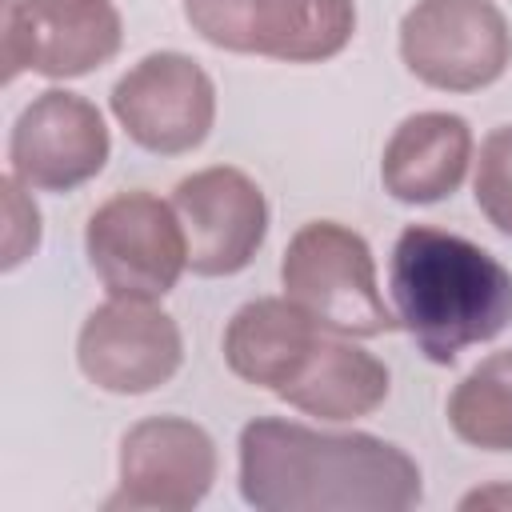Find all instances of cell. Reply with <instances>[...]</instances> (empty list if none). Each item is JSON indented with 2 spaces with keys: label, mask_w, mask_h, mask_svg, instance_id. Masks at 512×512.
<instances>
[{
  "label": "cell",
  "mask_w": 512,
  "mask_h": 512,
  "mask_svg": "<svg viewBox=\"0 0 512 512\" xmlns=\"http://www.w3.org/2000/svg\"><path fill=\"white\" fill-rule=\"evenodd\" d=\"M320 336L324 328L288 296H260L228 320L224 360L244 384L280 392L300 372Z\"/></svg>",
  "instance_id": "14"
},
{
  "label": "cell",
  "mask_w": 512,
  "mask_h": 512,
  "mask_svg": "<svg viewBox=\"0 0 512 512\" xmlns=\"http://www.w3.org/2000/svg\"><path fill=\"white\" fill-rule=\"evenodd\" d=\"M240 496L260 512H408L420 464L368 432L260 416L240 432Z\"/></svg>",
  "instance_id": "1"
},
{
  "label": "cell",
  "mask_w": 512,
  "mask_h": 512,
  "mask_svg": "<svg viewBox=\"0 0 512 512\" xmlns=\"http://www.w3.org/2000/svg\"><path fill=\"white\" fill-rule=\"evenodd\" d=\"M388 288L400 324L432 364H452L468 344L512 324V272L480 244L432 224H408L396 236Z\"/></svg>",
  "instance_id": "2"
},
{
  "label": "cell",
  "mask_w": 512,
  "mask_h": 512,
  "mask_svg": "<svg viewBox=\"0 0 512 512\" xmlns=\"http://www.w3.org/2000/svg\"><path fill=\"white\" fill-rule=\"evenodd\" d=\"M92 272L112 296L160 300L188 268V240L172 204L152 192H116L84 228Z\"/></svg>",
  "instance_id": "5"
},
{
  "label": "cell",
  "mask_w": 512,
  "mask_h": 512,
  "mask_svg": "<svg viewBox=\"0 0 512 512\" xmlns=\"http://www.w3.org/2000/svg\"><path fill=\"white\" fill-rule=\"evenodd\" d=\"M448 424L480 452H512V348L492 352L452 388Z\"/></svg>",
  "instance_id": "16"
},
{
  "label": "cell",
  "mask_w": 512,
  "mask_h": 512,
  "mask_svg": "<svg viewBox=\"0 0 512 512\" xmlns=\"http://www.w3.org/2000/svg\"><path fill=\"white\" fill-rule=\"evenodd\" d=\"M276 396L320 420H360L384 404L388 368L356 344L320 336L300 372Z\"/></svg>",
  "instance_id": "15"
},
{
  "label": "cell",
  "mask_w": 512,
  "mask_h": 512,
  "mask_svg": "<svg viewBox=\"0 0 512 512\" xmlns=\"http://www.w3.org/2000/svg\"><path fill=\"white\" fill-rule=\"evenodd\" d=\"M112 116L132 144L180 156L204 144L216 120V88L184 52H148L112 88Z\"/></svg>",
  "instance_id": "8"
},
{
  "label": "cell",
  "mask_w": 512,
  "mask_h": 512,
  "mask_svg": "<svg viewBox=\"0 0 512 512\" xmlns=\"http://www.w3.org/2000/svg\"><path fill=\"white\" fill-rule=\"evenodd\" d=\"M404 68L440 92H476L504 76L512 32L492 0H416L400 20Z\"/></svg>",
  "instance_id": "6"
},
{
  "label": "cell",
  "mask_w": 512,
  "mask_h": 512,
  "mask_svg": "<svg viewBox=\"0 0 512 512\" xmlns=\"http://www.w3.org/2000/svg\"><path fill=\"white\" fill-rule=\"evenodd\" d=\"M472 196L488 224L504 236H512V124L492 128L480 144Z\"/></svg>",
  "instance_id": "17"
},
{
  "label": "cell",
  "mask_w": 512,
  "mask_h": 512,
  "mask_svg": "<svg viewBox=\"0 0 512 512\" xmlns=\"http://www.w3.org/2000/svg\"><path fill=\"white\" fill-rule=\"evenodd\" d=\"M108 128L92 100L48 88L12 124V176L40 192H68L92 180L108 160Z\"/></svg>",
  "instance_id": "12"
},
{
  "label": "cell",
  "mask_w": 512,
  "mask_h": 512,
  "mask_svg": "<svg viewBox=\"0 0 512 512\" xmlns=\"http://www.w3.org/2000/svg\"><path fill=\"white\" fill-rule=\"evenodd\" d=\"M4 204H8V232H4V268H16L36 244H40V212L32 200H24L20 180L4 176Z\"/></svg>",
  "instance_id": "18"
},
{
  "label": "cell",
  "mask_w": 512,
  "mask_h": 512,
  "mask_svg": "<svg viewBox=\"0 0 512 512\" xmlns=\"http://www.w3.org/2000/svg\"><path fill=\"white\" fill-rule=\"evenodd\" d=\"M284 296L304 308L324 332L336 336H384L400 328L376 288L372 248L360 232L336 220L304 224L280 260Z\"/></svg>",
  "instance_id": "3"
},
{
  "label": "cell",
  "mask_w": 512,
  "mask_h": 512,
  "mask_svg": "<svg viewBox=\"0 0 512 512\" xmlns=\"http://www.w3.org/2000/svg\"><path fill=\"white\" fill-rule=\"evenodd\" d=\"M80 372L116 396H140L168 384L184 360L180 328L152 300L112 296L92 308L76 336Z\"/></svg>",
  "instance_id": "10"
},
{
  "label": "cell",
  "mask_w": 512,
  "mask_h": 512,
  "mask_svg": "<svg viewBox=\"0 0 512 512\" xmlns=\"http://www.w3.org/2000/svg\"><path fill=\"white\" fill-rule=\"evenodd\" d=\"M120 12L112 0H4L0 64L4 84L20 72L48 80L84 76L120 52Z\"/></svg>",
  "instance_id": "7"
},
{
  "label": "cell",
  "mask_w": 512,
  "mask_h": 512,
  "mask_svg": "<svg viewBox=\"0 0 512 512\" xmlns=\"http://www.w3.org/2000/svg\"><path fill=\"white\" fill-rule=\"evenodd\" d=\"M184 20L208 44L284 64H316L348 48L352 0H184Z\"/></svg>",
  "instance_id": "4"
},
{
  "label": "cell",
  "mask_w": 512,
  "mask_h": 512,
  "mask_svg": "<svg viewBox=\"0 0 512 512\" xmlns=\"http://www.w3.org/2000/svg\"><path fill=\"white\" fill-rule=\"evenodd\" d=\"M216 480L212 436L184 416H148L120 440V484L108 512H188Z\"/></svg>",
  "instance_id": "9"
},
{
  "label": "cell",
  "mask_w": 512,
  "mask_h": 512,
  "mask_svg": "<svg viewBox=\"0 0 512 512\" xmlns=\"http://www.w3.org/2000/svg\"><path fill=\"white\" fill-rule=\"evenodd\" d=\"M492 500H512V492H508V488H496V492H472V496H464V508L492 504Z\"/></svg>",
  "instance_id": "19"
},
{
  "label": "cell",
  "mask_w": 512,
  "mask_h": 512,
  "mask_svg": "<svg viewBox=\"0 0 512 512\" xmlns=\"http://www.w3.org/2000/svg\"><path fill=\"white\" fill-rule=\"evenodd\" d=\"M172 208L180 216L188 268L196 276H232L248 268L268 232L264 192L228 164L184 176L172 192Z\"/></svg>",
  "instance_id": "11"
},
{
  "label": "cell",
  "mask_w": 512,
  "mask_h": 512,
  "mask_svg": "<svg viewBox=\"0 0 512 512\" xmlns=\"http://www.w3.org/2000/svg\"><path fill=\"white\" fill-rule=\"evenodd\" d=\"M472 160V128L456 112H416L384 144L380 180L400 204H436L452 196Z\"/></svg>",
  "instance_id": "13"
}]
</instances>
